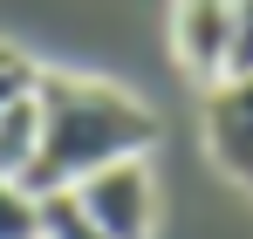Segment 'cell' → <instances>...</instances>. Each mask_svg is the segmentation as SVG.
Here are the masks:
<instances>
[{"mask_svg": "<svg viewBox=\"0 0 253 239\" xmlns=\"http://www.w3.org/2000/svg\"><path fill=\"white\" fill-rule=\"evenodd\" d=\"M206 158L219 164V178L253 192V76H219L206 82Z\"/></svg>", "mask_w": 253, "mask_h": 239, "instance_id": "obj_3", "label": "cell"}, {"mask_svg": "<svg viewBox=\"0 0 253 239\" xmlns=\"http://www.w3.org/2000/svg\"><path fill=\"white\" fill-rule=\"evenodd\" d=\"M69 192L83 199V212L110 239H151L158 233V178H151L144 158H117L103 171H89L83 185H69Z\"/></svg>", "mask_w": 253, "mask_h": 239, "instance_id": "obj_2", "label": "cell"}, {"mask_svg": "<svg viewBox=\"0 0 253 239\" xmlns=\"http://www.w3.org/2000/svg\"><path fill=\"white\" fill-rule=\"evenodd\" d=\"M171 55L192 82H219L233 55V0H171Z\"/></svg>", "mask_w": 253, "mask_h": 239, "instance_id": "obj_4", "label": "cell"}, {"mask_svg": "<svg viewBox=\"0 0 253 239\" xmlns=\"http://www.w3.org/2000/svg\"><path fill=\"white\" fill-rule=\"evenodd\" d=\"M0 239H42V192L0 178Z\"/></svg>", "mask_w": 253, "mask_h": 239, "instance_id": "obj_6", "label": "cell"}, {"mask_svg": "<svg viewBox=\"0 0 253 239\" xmlns=\"http://www.w3.org/2000/svg\"><path fill=\"white\" fill-rule=\"evenodd\" d=\"M35 158H42V103L21 96L0 110V178H35Z\"/></svg>", "mask_w": 253, "mask_h": 239, "instance_id": "obj_5", "label": "cell"}, {"mask_svg": "<svg viewBox=\"0 0 253 239\" xmlns=\"http://www.w3.org/2000/svg\"><path fill=\"white\" fill-rule=\"evenodd\" d=\"M35 103H42V158H35V178H28L35 192H69L117 158H151V144H158L151 103H137L117 82L42 69Z\"/></svg>", "mask_w": 253, "mask_h": 239, "instance_id": "obj_1", "label": "cell"}, {"mask_svg": "<svg viewBox=\"0 0 253 239\" xmlns=\"http://www.w3.org/2000/svg\"><path fill=\"white\" fill-rule=\"evenodd\" d=\"M226 76H253V0H233V55Z\"/></svg>", "mask_w": 253, "mask_h": 239, "instance_id": "obj_9", "label": "cell"}, {"mask_svg": "<svg viewBox=\"0 0 253 239\" xmlns=\"http://www.w3.org/2000/svg\"><path fill=\"white\" fill-rule=\"evenodd\" d=\"M42 239H110L76 192H42Z\"/></svg>", "mask_w": 253, "mask_h": 239, "instance_id": "obj_7", "label": "cell"}, {"mask_svg": "<svg viewBox=\"0 0 253 239\" xmlns=\"http://www.w3.org/2000/svg\"><path fill=\"white\" fill-rule=\"evenodd\" d=\"M35 82H42V62H35L28 48L0 41V110H7V103H21V96H35Z\"/></svg>", "mask_w": 253, "mask_h": 239, "instance_id": "obj_8", "label": "cell"}]
</instances>
